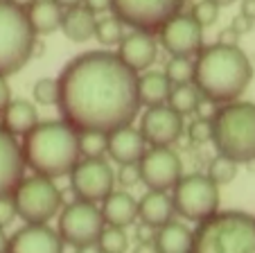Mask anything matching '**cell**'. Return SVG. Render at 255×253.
Returning <instances> with one entry per match:
<instances>
[{
	"label": "cell",
	"mask_w": 255,
	"mask_h": 253,
	"mask_svg": "<svg viewBox=\"0 0 255 253\" xmlns=\"http://www.w3.org/2000/svg\"><path fill=\"white\" fill-rule=\"evenodd\" d=\"M61 120L77 134H111L138 115V75L109 50L70 59L57 79Z\"/></svg>",
	"instance_id": "1"
},
{
	"label": "cell",
	"mask_w": 255,
	"mask_h": 253,
	"mask_svg": "<svg viewBox=\"0 0 255 253\" xmlns=\"http://www.w3.org/2000/svg\"><path fill=\"white\" fill-rule=\"evenodd\" d=\"M253 79L251 59L240 45L212 43L201 48L194 61L192 84L203 100L222 106L237 102Z\"/></svg>",
	"instance_id": "2"
},
{
	"label": "cell",
	"mask_w": 255,
	"mask_h": 253,
	"mask_svg": "<svg viewBox=\"0 0 255 253\" xmlns=\"http://www.w3.org/2000/svg\"><path fill=\"white\" fill-rule=\"evenodd\" d=\"M23 161L25 167H32L39 177L61 179L75 170L79 156V134L63 120L39 122L23 136Z\"/></svg>",
	"instance_id": "3"
},
{
	"label": "cell",
	"mask_w": 255,
	"mask_h": 253,
	"mask_svg": "<svg viewBox=\"0 0 255 253\" xmlns=\"http://www.w3.org/2000/svg\"><path fill=\"white\" fill-rule=\"evenodd\" d=\"M190 253H255V217L244 210H217L192 231Z\"/></svg>",
	"instance_id": "4"
},
{
	"label": "cell",
	"mask_w": 255,
	"mask_h": 253,
	"mask_svg": "<svg viewBox=\"0 0 255 253\" xmlns=\"http://www.w3.org/2000/svg\"><path fill=\"white\" fill-rule=\"evenodd\" d=\"M212 122V140L217 154L231 161H255V104L253 102H228L217 106Z\"/></svg>",
	"instance_id": "5"
},
{
	"label": "cell",
	"mask_w": 255,
	"mask_h": 253,
	"mask_svg": "<svg viewBox=\"0 0 255 253\" xmlns=\"http://www.w3.org/2000/svg\"><path fill=\"white\" fill-rule=\"evenodd\" d=\"M36 50V34L27 14L7 0H0V77H9L27 66Z\"/></svg>",
	"instance_id": "6"
},
{
	"label": "cell",
	"mask_w": 255,
	"mask_h": 253,
	"mask_svg": "<svg viewBox=\"0 0 255 253\" xmlns=\"http://www.w3.org/2000/svg\"><path fill=\"white\" fill-rule=\"evenodd\" d=\"M11 201L16 206V217H20L25 224H48L63 204L61 190L52 179L39 174L23 179L11 195Z\"/></svg>",
	"instance_id": "7"
},
{
	"label": "cell",
	"mask_w": 255,
	"mask_h": 253,
	"mask_svg": "<svg viewBox=\"0 0 255 253\" xmlns=\"http://www.w3.org/2000/svg\"><path fill=\"white\" fill-rule=\"evenodd\" d=\"M172 201L178 215L199 224L219 210V186H215L206 174H188L174 186Z\"/></svg>",
	"instance_id": "8"
},
{
	"label": "cell",
	"mask_w": 255,
	"mask_h": 253,
	"mask_svg": "<svg viewBox=\"0 0 255 253\" xmlns=\"http://www.w3.org/2000/svg\"><path fill=\"white\" fill-rule=\"evenodd\" d=\"M185 0H111V11L135 32L156 34L169 18L181 14Z\"/></svg>",
	"instance_id": "9"
},
{
	"label": "cell",
	"mask_w": 255,
	"mask_h": 253,
	"mask_svg": "<svg viewBox=\"0 0 255 253\" xmlns=\"http://www.w3.org/2000/svg\"><path fill=\"white\" fill-rule=\"evenodd\" d=\"M104 217L102 210L95 204L88 201H72L59 215V238L63 240V244L79 249L86 244H97V238L104 231Z\"/></svg>",
	"instance_id": "10"
},
{
	"label": "cell",
	"mask_w": 255,
	"mask_h": 253,
	"mask_svg": "<svg viewBox=\"0 0 255 253\" xmlns=\"http://www.w3.org/2000/svg\"><path fill=\"white\" fill-rule=\"evenodd\" d=\"M70 188L79 201H104L116 188V172L104 158H84L70 174Z\"/></svg>",
	"instance_id": "11"
},
{
	"label": "cell",
	"mask_w": 255,
	"mask_h": 253,
	"mask_svg": "<svg viewBox=\"0 0 255 253\" xmlns=\"http://www.w3.org/2000/svg\"><path fill=\"white\" fill-rule=\"evenodd\" d=\"M138 172L147 190L167 192L174 190L178 179L183 177V165L172 147H151L140 158Z\"/></svg>",
	"instance_id": "12"
},
{
	"label": "cell",
	"mask_w": 255,
	"mask_h": 253,
	"mask_svg": "<svg viewBox=\"0 0 255 253\" xmlns=\"http://www.w3.org/2000/svg\"><path fill=\"white\" fill-rule=\"evenodd\" d=\"M160 43L172 57H194L203 48V27L192 16L176 14L160 27Z\"/></svg>",
	"instance_id": "13"
},
{
	"label": "cell",
	"mask_w": 255,
	"mask_h": 253,
	"mask_svg": "<svg viewBox=\"0 0 255 253\" xmlns=\"http://www.w3.org/2000/svg\"><path fill=\"white\" fill-rule=\"evenodd\" d=\"M140 134L151 147H172L183 136V118L167 104L151 106L142 113Z\"/></svg>",
	"instance_id": "14"
},
{
	"label": "cell",
	"mask_w": 255,
	"mask_h": 253,
	"mask_svg": "<svg viewBox=\"0 0 255 253\" xmlns=\"http://www.w3.org/2000/svg\"><path fill=\"white\" fill-rule=\"evenodd\" d=\"M7 253H63V240L48 224H25L9 238Z\"/></svg>",
	"instance_id": "15"
},
{
	"label": "cell",
	"mask_w": 255,
	"mask_h": 253,
	"mask_svg": "<svg viewBox=\"0 0 255 253\" xmlns=\"http://www.w3.org/2000/svg\"><path fill=\"white\" fill-rule=\"evenodd\" d=\"M25 179V161L18 140L0 127V197H11Z\"/></svg>",
	"instance_id": "16"
},
{
	"label": "cell",
	"mask_w": 255,
	"mask_h": 253,
	"mask_svg": "<svg viewBox=\"0 0 255 253\" xmlns=\"http://www.w3.org/2000/svg\"><path fill=\"white\" fill-rule=\"evenodd\" d=\"M144 152H147V143L140 129L131 124L106 134V156H111V161L118 165H138Z\"/></svg>",
	"instance_id": "17"
},
{
	"label": "cell",
	"mask_w": 255,
	"mask_h": 253,
	"mask_svg": "<svg viewBox=\"0 0 255 253\" xmlns=\"http://www.w3.org/2000/svg\"><path fill=\"white\" fill-rule=\"evenodd\" d=\"M118 57L122 59L125 66H129L131 70L138 75V72H144L151 63L158 57V48H156V41L151 34L144 32H129L125 34V38L120 41V52Z\"/></svg>",
	"instance_id": "18"
},
{
	"label": "cell",
	"mask_w": 255,
	"mask_h": 253,
	"mask_svg": "<svg viewBox=\"0 0 255 253\" xmlns=\"http://www.w3.org/2000/svg\"><path fill=\"white\" fill-rule=\"evenodd\" d=\"M174 201L167 192L149 190L138 199V217L144 226L149 229H160L174 220Z\"/></svg>",
	"instance_id": "19"
},
{
	"label": "cell",
	"mask_w": 255,
	"mask_h": 253,
	"mask_svg": "<svg viewBox=\"0 0 255 253\" xmlns=\"http://www.w3.org/2000/svg\"><path fill=\"white\" fill-rule=\"evenodd\" d=\"M102 217H104L106 226H118V229H127L138 220V199L131 197L129 192H116L102 201Z\"/></svg>",
	"instance_id": "20"
},
{
	"label": "cell",
	"mask_w": 255,
	"mask_h": 253,
	"mask_svg": "<svg viewBox=\"0 0 255 253\" xmlns=\"http://www.w3.org/2000/svg\"><path fill=\"white\" fill-rule=\"evenodd\" d=\"M0 115H2V129L14 138L16 136H27L39 124L36 106L27 100H11Z\"/></svg>",
	"instance_id": "21"
},
{
	"label": "cell",
	"mask_w": 255,
	"mask_h": 253,
	"mask_svg": "<svg viewBox=\"0 0 255 253\" xmlns=\"http://www.w3.org/2000/svg\"><path fill=\"white\" fill-rule=\"evenodd\" d=\"M95 23H97V16L88 7L84 5L70 7L68 11H63L61 32L70 41H75V43H86V41H91L95 36Z\"/></svg>",
	"instance_id": "22"
},
{
	"label": "cell",
	"mask_w": 255,
	"mask_h": 253,
	"mask_svg": "<svg viewBox=\"0 0 255 253\" xmlns=\"http://www.w3.org/2000/svg\"><path fill=\"white\" fill-rule=\"evenodd\" d=\"M169 93H172V84L167 81L165 72L147 70L138 75V102L147 109L163 106L169 100Z\"/></svg>",
	"instance_id": "23"
},
{
	"label": "cell",
	"mask_w": 255,
	"mask_h": 253,
	"mask_svg": "<svg viewBox=\"0 0 255 253\" xmlns=\"http://www.w3.org/2000/svg\"><path fill=\"white\" fill-rule=\"evenodd\" d=\"M27 20L29 27L34 29V34H52L57 29H61V20H63V9L54 2V0H36L27 11Z\"/></svg>",
	"instance_id": "24"
},
{
	"label": "cell",
	"mask_w": 255,
	"mask_h": 253,
	"mask_svg": "<svg viewBox=\"0 0 255 253\" xmlns=\"http://www.w3.org/2000/svg\"><path fill=\"white\" fill-rule=\"evenodd\" d=\"M154 244L158 253H190L192 249V231L185 224L169 222L160 226L154 235Z\"/></svg>",
	"instance_id": "25"
},
{
	"label": "cell",
	"mask_w": 255,
	"mask_h": 253,
	"mask_svg": "<svg viewBox=\"0 0 255 253\" xmlns=\"http://www.w3.org/2000/svg\"><path fill=\"white\" fill-rule=\"evenodd\" d=\"M201 93L197 91V86L194 84H181V86H172V93H169V109H174L181 118L183 115H190L194 113V111L199 109V104H201Z\"/></svg>",
	"instance_id": "26"
},
{
	"label": "cell",
	"mask_w": 255,
	"mask_h": 253,
	"mask_svg": "<svg viewBox=\"0 0 255 253\" xmlns=\"http://www.w3.org/2000/svg\"><path fill=\"white\" fill-rule=\"evenodd\" d=\"M95 38L102 45L111 48V45H120V41L125 38V25L116 16H102L95 23Z\"/></svg>",
	"instance_id": "27"
},
{
	"label": "cell",
	"mask_w": 255,
	"mask_h": 253,
	"mask_svg": "<svg viewBox=\"0 0 255 253\" xmlns=\"http://www.w3.org/2000/svg\"><path fill=\"white\" fill-rule=\"evenodd\" d=\"M237 167H240V165H237L235 161H231V158L215 156L210 161V165H208V174H206V177L210 179L215 186H228V183L237 177Z\"/></svg>",
	"instance_id": "28"
},
{
	"label": "cell",
	"mask_w": 255,
	"mask_h": 253,
	"mask_svg": "<svg viewBox=\"0 0 255 253\" xmlns=\"http://www.w3.org/2000/svg\"><path fill=\"white\" fill-rule=\"evenodd\" d=\"M165 77L172 86H181V84H192L194 79V63L185 57H172L165 66Z\"/></svg>",
	"instance_id": "29"
},
{
	"label": "cell",
	"mask_w": 255,
	"mask_h": 253,
	"mask_svg": "<svg viewBox=\"0 0 255 253\" xmlns=\"http://www.w3.org/2000/svg\"><path fill=\"white\" fill-rule=\"evenodd\" d=\"M97 247L102 253H125L129 247V238H127L125 229L118 226H104V231L97 238Z\"/></svg>",
	"instance_id": "30"
},
{
	"label": "cell",
	"mask_w": 255,
	"mask_h": 253,
	"mask_svg": "<svg viewBox=\"0 0 255 253\" xmlns=\"http://www.w3.org/2000/svg\"><path fill=\"white\" fill-rule=\"evenodd\" d=\"M104 154H106V134H100V131L79 134V156L102 158Z\"/></svg>",
	"instance_id": "31"
},
{
	"label": "cell",
	"mask_w": 255,
	"mask_h": 253,
	"mask_svg": "<svg viewBox=\"0 0 255 253\" xmlns=\"http://www.w3.org/2000/svg\"><path fill=\"white\" fill-rule=\"evenodd\" d=\"M32 95L34 100L39 102L41 106H52L57 104V97H59V88H57V79H50V77H43L34 84L32 88Z\"/></svg>",
	"instance_id": "32"
},
{
	"label": "cell",
	"mask_w": 255,
	"mask_h": 253,
	"mask_svg": "<svg viewBox=\"0 0 255 253\" xmlns=\"http://www.w3.org/2000/svg\"><path fill=\"white\" fill-rule=\"evenodd\" d=\"M190 16L197 20V25H201V27L206 29L217 23V18H219V7H217L215 2H210V0H199L197 5L192 7V14Z\"/></svg>",
	"instance_id": "33"
},
{
	"label": "cell",
	"mask_w": 255,
	"mask_h": 253,
	"mask_svg": "<svg viewBox=\"0 0 255 253\" xmlns=\"http://www.w3.org/2000/svg\"><path fill=\"white\" fill-rule=\"evenodd\" d=\"M190 138H192V143H210L212 140V122L208 118H197L192 124H190Z\"/></svg>",
	"instance_id": "34"
},
{
	"label": "cell",
	"mask_w": 255,
	"mask_h": 253,
	"mask_svg": "<svg viewBox=\"0 0 255 253\" xmlns=\"http://www.w3.org/2000/svg\"><path fill=\"white\" fill-rule=\"evenodd\" d=\"M16 220V206L11 197H0V229L5 231Z\"/></svg>",
	"instance_id": "35"
},
{
	"label": "cell",
	"mask_w": 255,
	"mask_h": 253,
	"mask_svg": "<svg viewBox=\"0 0 255 253\" xmlns=\"http://www.w3.org/2000/svg\"><path fill=\"white\" fill-rule=\"evenodd\" d=\"M118 181L122 183L125 188H131L135 183H140V172L138 165H120V172H118Z\"/></svg>",
	"instance_id": "36"
},
{
	"label": "cell",
	"mask_w": 255,
	"mask_h": 253,
	"mask_svg": "<svg viewBox=\"0 0 255 253\" xmlns=\"http://www.w3.org/2000/svg\"><path fill=\"white\" fill-rule=\"evenodd\" d=\"M231 27L235 29V32H237V34H240V36H242V34H249L251 29L255 27V20H251L249 16H244V14H237L235 18H233Z\"/></svg>",
	"instance_id": "37"
},
{
	"label": "cell",
	"mask_w": 255,
	"mask_h": 253,
	"mask_svg": "<svg viewBox=\"0 0 255 253\" xmlns=\"http://www.w3.org/2000/svg\"><path fill=\"white\" fill-rule=\"evenodd\" d=\"M217 43H222V45H237V43H240V34H237L233 27H226V29H222V32H219Z\"/></svg>",
	"instance_id": "38"
},
{
	"label": "cell",
	"mask_w": 255,
	"mask_h": 253,
	"mask_svg": "<svg viewBox=\"0 0 255 253\" xmlns=\"http://www.w3.org/2000/svg\"><path fill=\"white\" fill-rule=\"evenodd\" d=\"M11 102V91H9V84H7L5 77H0V113L5 111V106Z\"/></svg>",
	"instance_id": "39"
},
{
	"label": "cell",
	"mask_w": 255,
	"mask_h": 253,
	"mask_svg": "<svg viewBox=\"0 0 255 253\" xmlns=\"http://www.w3.org/2000/svg\"><path fill=\"white\" fill-rule=\"evenodd\" d=\"M84 2H86L84 7H88L93 14H100V11L111 9V0H84Z\"/></svg>",
	"instance_id": "40"
},
{
	"label": "cell",
	"mask_w": 255,
	"mask_h": 253,
	"mask_svg": "<svg viewBox=\"0 0 255 253\" xmlns=\"http://www.w3.org/2000/svg\"><path fill=\"white\" fill-rule=\"evenodd\" d=\"M133 253H158V249H156L154 240H149V242H138V247L133 249Z\"/></svg>",
	"instance_id": "41"
},
{
	"label": "cell",
	"mask_w": 255,
	"mask_h": 253,
	"mask_svg": "<svg viewBox=\"0 0 255 253\" xmlns=\"http://www.w3.org/2000/svg\"><path fill=\"white\" fill-rule=\"evenodd\" d=\"M240 14H244V16H249L251 20H255V0H242Z\"/></svg>",
	"instance_id": "42"
},
{
	"label": "cell",
	"mask_w": 255,
	"mask_h": 253,
	"mask_svg": "<svg viewBox=\"0 0 255 253\" xmlns=\"http://www.w3.org/2000/svg\"><path fill=\"white\" fill-rule=\"evenodd\" d=\"M7 2H11L14 7H18V9H23V11H27L29 7L36 2V0H7Z\"/></svg>",
	"instance_id": "43"
},
{
	"label": "cell",
	"mask_w": 255,
	"mask_h": 253,
	"mask_svg": "<svg viewBox=\"0 0 255 253\" xmlns=\"http://www.w3.org/2000/svg\"><path fill=\"white\" fill-rule=\"evenodd\" d=\"M54 2H57L61 9H63V7H66V9H70V7H79L84 0H54Z\"/></svg>",
	"instance_id": "44"
},
{
	"label": "cell",
	"mask_w": 255,
	"mask_h": 253,
	"mask_svg": "<svg viewBox=\"0 0 255 253\" xmlns=\"http://www.w3.org/2000/svg\"><path fill=\"white\" fill-rule=\"evenodd\" d=\"M77 253H102V251H100L97 244H86V247H79Z\"/></svg>",
	"instance_id": "45"
},
{
	"label": "cell",
	"mask_w": 255,
	"mask_h": 253,
	"mask_svg": "<svg viewBox=\"0 0 255 253\" xmlns=\"http://www.w3.org/2000/svg\"><path fill=\"white\" fill-rule=\"evenodd\" d=\"M7 244H9V238L5 235V231L0 229V253H7Z\"/></svg>",
	"instance_id": "46"
},
{
	"label": "cell",
	"mask_w": 255,
	"mask_h": 253,
	"mask_svg": "<svg viewBox=\"0 0 255 253\" xmlns=\"http://www.w3.org/2000/svg\"><path fill=\"white\" fill-rule=\"evenodd\" d=\"M210 2H215L217 7H228V5H233L235 0H210Z\"/></svg>",
	"instance_id": "47"
}]
</instances>
